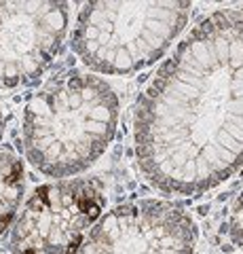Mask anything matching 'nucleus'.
I'll list each match as a JSON object with an SVG mask.
<instances>
[{
	"mask_svg": "<svg viewBox=\"0 0 243 254\" xmlns=\"http://www.w3.org/2000/svg\"><path fill=\"white\" fill-rule=\"evenodd\" d=\"M116 119L119 100L104 78L64 74L28 102L23 115L26 155L47 176H74L110 144Z\"/></svg>",
	"mask_w": 243,
	"mask_h": 254,
	"instance_id": "nucleus-2",
	"label": "nucleus"
},
{
	"mask_svg": "<svg viewBox=\"0 0 243 254\" xmlns=\"http://www.w3.org/2000/svg\"><path fill=\"white\" fill-rule=\"evenodd\" d=\"M194 242L197 231L184 210L146 199L108 212L78 254H193Z\"/></svg>",
	"mask_w": 243,
	"mask_h": 254,
	"instance_id": "nucleus-4",
	"label": "nucleus"
},
{
	"mask_svg": "<svg viewBox=\"0 0 243 254\" xmlns=\"http://www.w3.org/2000/svg\"><path fill=\"white\" fill-rule=\"evenodd\" d=\"M23 195V165L11 155H0V233L9 227Z\"/></svg>",
	"mask_w": 243,
	"mask_h": 254,
	"instance_id": "nucleus-7",
	"label": "nucleus"
},
{
	"mask_svg": "<svg viewBox=\"0 0 243 254\" xmlns=\"http://www.w3.org/2000/svg\"><path fill=\"white\" fill-rule=\"evenodd\" d=\"M191 2H89L72 47L91 70L131 74L159 60L184 30Z\"/></svg>",
	"mask_w": 243,
	"mask_h": 254,
	"instance_id": "nucleus-3",
	"label": "nucleus"
},
{
	"mask_svg": "<svg viewBox=\"0 0 243 254\" xmlns=\"http://www.w3.org/2000/svg\"><path fill=\"white\" fill-rule=\"evenodd\" d=\"M136 155L150 185L199 195L243 165V9L205 17L138 104Z\"/></svg>",
	"mask_w": 243,
	"mask_h": 254,
	"instance_id": "nucleus-1",
	"label": "nucleus"
},
{
	"mask_svg": "<svg viewBox=\"0 0 243 254\" xmlns=\"http://www.w3.org/2000/svg\"><path fill=\"white\" fill-rule=\"evenodd\" d=\"M99 212L97 193L87 182L45 185L23 205L13 246L17 254H76L85 227Z\"/></svg>",
	"mask_w": 243,
	"mask_h": 254,
	"instance_id": "nucleus-5",
	"label": "nucleus"
},
{
	"mask_svg": "<svg viewBox=\"0 0 243 254\" xmlns=\"http://www.w3.org/2000/svg\"><path fill=\"white\" fill-rule=\"evenodd\" d=\"M229 233H231V240L237 244L239 248H243V193L237 197V201H235V205H233Z\"/></svg>",
	"mask_w": 243,
	"mask_h": 254,
	"instance_id": "nucleus-8",
	"label": "nucleus"
},
{
	"mask_svg": "<svg viewBox=\"0 0 243 254\" xmlns=\"http://www.w3.org/2000/svg\"><path fill=\"white\" fill-rule=\"evenodd\" d=\"M23 254H26V252H23Z\"/></svg>",
	"mask_w": 243,
	"mask_h": 254,
	"instance_id": "nucleus-9",
	"label": "nucleus"
},
{
	"mask_svg": "<svg viewBox=\"0 0 243 254\" xmlns=\"http://www.w3.org/2000/svg\"><path fill=\"white\" fill-rule=\"evenodd\" d=\"M68 32L66 2H0V87L32 81Z\"/></svg>",
	"mask_w": 243,
	"mask_h": 254,
	"instance_id": "nucleus-6",
	"label": "nucleus"
}]
</instances>
